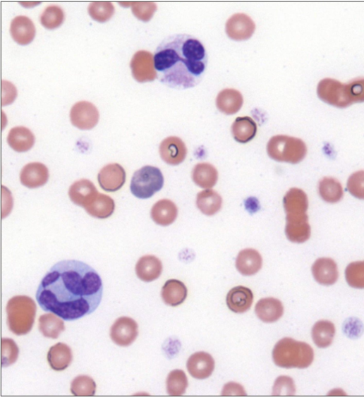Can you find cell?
Here are the masks:
<instances>
[{
	"mask_svg": "<svg viewBox=\"0 0 364 397\" xmlns=\"http://www.w3.org/2000/svg\"><path fill=\"white\" fill-rule=\"evenodd\" d=\"M99 193L95 185L87 179L75 181L68 190L71 201L84 209L93 202Z\"/></svg>",
	"mask_w": 364,
	"mask_h": 397,
	"instance_id": "cell-15",
	"label": "cell"
},
{
	"mask_svg": "<svg viewBox=\"0 0 364 397\" xmlns=\"http://www.w3.org/2000/svg\"><path fill=\"white\" fill-rule=\"evenodd\" d=\"M163 185L164 176L160 169L152 166H145L133 174L131 190L140 200H147L159 191Z\"/></svg>",
	"mask_w": 364,
	"mask_h": 397,
	"instance_id": "cell-7",
	"label": "cell"
},
{
	"mask_svg": "<svg viewBox=\"0 0 364 397\" xmlns=\"http://www.w3.org/2000/svg\"><path fill=\"white\" fill-rule=\"evenodd\" d=\"M64 12L57 6L47 7L40 17L41 24L47 30H55L59 28L64 21Z\"/></svg>",
	"mask_w": 364,
	"mask_h": 397,
	"instance_id": "cell-39",
	"label": "cell"
},
{
	"mask_svg": "<svg viewBox=\"0 0 364 397\" xmlns=\"http://www.w3.org/2000/svg\"><path fill=\"white\" fill-rule=\"evenodd\" d=\"M20 350L16 343L11 338L2 339V367H7L16 362Z\"/></svg>",
	"mask_w": 364,
	"mask_h": 397,
	"instance_id": "cell-42",
	"label": "cell"
},
{
	"mask_svg": "<svg viewBox=\"0 0 364 397\" xmlns=\"http://www.w3.org/2000/svg\"><path fill=\"white\" fill-rule=\"evenodd\" d=\"M131 68L133 78L139 83L151 82L157 78L154 56L149 51H137L131 61Z\"/></svg>",
	"mask_w": 364,
	"mask_h": 397,
	"instance_id": "cell-9",
	"label": "cell"
},
{
	"mask_svg": "<svg viewBox=\"0 0 364 397\" xmlns=\"http://www.w3.org/2000/svg\"><path fill=\"white\" fill-rule=\"evenodd\" d=\"M257 127L250 117H239L232 125L231 132L234 140L245 144L250 142L257 134Z\"/></svg>",
	"mask_w": 364,
	"mask_h": 397,
	"instance_id": "cell-32",
	"label": "cell"
},
{
	"mask_svg": "<svg viewBox=\"0 0 364 397\" xmlns=\"http://www.w3.org/2000/svg\"><path fill=\"white\" fill-rule=\"evenodd\" d=\"M262 266V258L260 254L253 249H245L241 251L236 261V269L244 276H252L257 274Z\"/></svg>",
	"mask_w": 364,
	"mask_h": 397,
	"instance_id": "cell-24",
	"label": "cell"
},
{
	"mask_svg": "<svg viewBox=\"0 0 364 397\" xmlns=\"http://www.w3.org/2000/svg\"><path fill=\"white\" fill-rule=\"evenodd\" d=\"M296 388L293 379L287 376H281L276 380L273 386L272 394L275 396L289 395L296 393Z\"/></svg>",
	"mask_w": 364,
	"mask_h": 397,
	"instance_id": "cell-45",
	"label": "cell"
},
{
	"mask_svg": "<svg viewBox=\"0 0 364 397\" xmlns=\"http://www.w3.org/2000/svg\"><path fill=\"white\" fill-rule=\"evenodd\" d=\"M307 194L301 189H290L284 198V206L287 214H303L308 209Z\"/></svg>",
	"mask_w": 364,
	"mask_h": 397,
	"instance_id": "cell-28",
	"label": "cell"
},
{
	"mask_svg": "<svg viewBox=\"0 0 364 397\" xmlns=\"http://www.w3.org/2000/svg\"><path fill=\"white\" fill-rule=\"evenodd\" d=\"M8 142L17 152H26L30 150L35 142V137L30 130L25 127L13 128L8 135Z\"/></svg>",
	"mask_w": 364,
	"mask_h": 397,
	"instance_id": "cell-29",
	"label": "cell"
},
{
	"mask_svg": "<svg viewBox=\"0 0 364 397\" xmlns=\"http://www.w3.org/2000/svg\"><path fill=\"white\" fill-rule=\"evenodd\" d=\"M138 336L137 322L129 317L118 319L111 329L112 341L121 347H128L136 340Z\"/></svg>",
	"mask_w": 364,
	"mask_h": 397,
	"instance_id": "cell-10",
	"label": "cell"
},
{
	"mask_svg": "<svg viewBox=\"0 0 364 397\" xmlns=\"http://www.w3.org/2000/svg\"><path fill=\"white\" fill-rule=\"evenodd\" d=\"M186 144L180 138L169 137L164 140L159 146V154L167 164L176 166L183 162L187 157Z\"/></svg>",
	"mask_w": 364,
	"mask_h": 397,
	"instance_id": "cell-13",
	"label": "cell"
},
{
	"mask_svg": "<svg viewBox=\"0 0 364 397\" xmlns=\"http://www.w3.org/2000/svg\"><path fill=\"white\" fill-rule=\"evenodd\" d=\"M47 360L52 369L58 372L63 371L72 362V350L66 344L59 343L49 349Z\"/></svg>",
	"mask_w": 364,
	"mask_h": 397,
	"instance_id": "cell-26",
	"label": "cell"
},
{
	"mask_svg": "<svg viewBox=\"0 0 364 397\" xmlns=\"http://www.w3.org/2000/svg\"><path fill=\"white\" fill-rule=\"evenodd\" d=\"M178 216L176 206L170 200H162L157 202L151 210L153 221L159 226H168L172 224Z\"/></svg>",
	"mask_w": 364,
	"mask_h": 397,
	"instance_id": "cell-27",
	"label": "cell"
},
{
	"mask_svg": "<svg viewBox=\"0 0 364 397\" xmlns=\"http://www.w3.org/2000/svg\"><path fill=\"white\" fill-rule=\"evenodd\" d=\"M98 181L100 186L107 192L119 190L126 181L124 168L119 164H111L104 166L99 173Z\"/></svg>",
	"mask_w": 364,
	"mask_h": 397,
	"instance_id": "cell-14",
	"label": "cell"
},
{
	"mask_svg": "<svg viewBox=\"0 0 364 397\" xmlns=\"http://www.w3.org/2000/svg\"><path fill=\"white\" fill-rule=\"evenodd\" d=\"M319 193L322 200L329 204H336L341 200L344 191L341 184L335 178L326 177L319 183Z\"/></svg>",
	"mask_w": 364,
	"mask_h": 397,
	"instance_id": "cell-35",
	"label": "cell"
},
{
	"mask_svg": "<svg viewBox=\"0 0 364 397\" xmlns=\"http://www.w3.org/2000/svg\"><path fill=\"white\" fill-rule=\"evenodd\" d=\"M135 272L140 280L145 282L153 281L162 274V262L153 255L143 256L136 264Z\"/></svg>",
	"mask_w": 364,
	"mask_h": 397,
	"instance_id": "cell-25",
	"label": "cell"
},
{
	"mask_svg": "<svg viewBox=\"0 0 364 397\" xmlns=\"http://www.w3.org/2000/svg\"><path fill=\"white\" fill-rule=\"evenodd\" d=\"M8 325L17 336L28 334L32 329L37 313V306L32 298L16 295L8 303Z\"/></svg>",
	"mask_w": 364,
	"mask_h": 397,
	"instance_id": "cell-5",
	"label": "cell"
},
{
	"mask_svg": "<svg viewBox=\"0 0 364 397\" xmlns=\"http://www.w3.org/2000/svg\"><path fill=\"white\" fill-rule=\"evenodd\" d=\"M345 276L350 286L364 289V261L350 263L346 268Z\"/></svg>",
	"mask_w": 364,
	"mask_h": 397,
	"instance_id": "cell-40",
	"label": "cell"
},
{
	"mask_svg": "<svg viewBox=\"0 0 364 397\" xmlns=\"http://www.w3.org/2000/svg\"><path fill=\"white\" fill-rule=\"evenodd\" d=\"M347 189L353 197L364 200V171H357L348 178Z\"/></svg>",
	"mask_w": 364,
	"mask_h": 397,
	"instance_id": "cell-43",
	"label": "cell"
},
{
	"mask_svg": "<svg viewBox=\"0 0 364 397\" xmlns=\"http://www.w3.org/2000/svg\"><path fill=\"white\" fill-rule=\"evenodd\" d=\"M91 18L97 22L104 23L109 21L115 13V8L111 3H93L87 8Z\"/></svg>",
	"mask_w": 364,
	"mask_h": 397,
	"instance_id": "cell-41",
	"label": "cell"
},
{
	"mask_svg": "<svg viewBox=\"0 0 364 397\" xmlns=\"http://www.w3.org/2000/svg\"><path fill=\"white\" fill-rule=\"evenodd\" d=\"M187 367L189 373L194 378L205 379L212 374L215 368V362L210 354L198 352L188 359Z\"/></svg>",
	"mask_w": 364,
	"mask_h": 397,
	"instance_id": "cell-16",
	"label": "cell"
},
{
	"mask_svg": "<svg viewBox=\"0 0 364 397\" xmlns=\"http://www.w3.org/2000/svg\"><path fill=\"white\" fill-rule=\"evenodd\" d=\"M318 94L324 102L338 107L364 102V80L342 85L338 81L325 79L318 86Z\"/></svg>",
	"mask_w": 364,
	"mask_h": 397,
	"instance_id": "cell-4",
	"label": "cell"
},
{
	"mask_svg": "<svg viewBox=\"0 0 364 397\" xmlns=\"http://www.w3.org/2000/svg\"><path fill=\"white\" fill-rule=\"evenodd\" d=\"M286 234L288 239L294 243H304L311 236V228L308 216L303 214H287Z\"/></svg>",
	"mask_w": 364,
	"mask_h": 397,
	"instance_id": "cell-11",
	"label": "cell"
},
{
	"mask_svg": "<svg viewBox=\"0 0 364 397\" xmlns=\"http://www.w3.org/2000/svg\"><path fill=\"white\" fill-rule=\"evenodd\" d=\"M11 34L13 40L18 44L28 45L35 39V26L29 18L18 16L11 23Z\"/></svg>",
	"mask_w": 364,
	"mask_h": 397,
	"instance_id": "cell-22",
	"label": "cell"
},
{
	"mask_svg": "<svg viewBox=\"0 0 364 397\" xmlns=\"http://www.w3.org/2000/svg\"><path fill=\"white\" fill-rule=\"evenodd\" d=\"M336 329L334 324L326 320L317 322L312 330V337L315 344L320 348L329 347L334 338Z\"/></svg>",
	"mask_w": 364,
	"mask_h": 397,
	"instance_id": "cell-33",
	"label": "cell"
},
{
	"mask_svg": "<svg viewBox=\"0 0 364 397\" xmlns=\"http://www.w3.org/2000/svg\"><path fill=\"white\" fill-rule=\"evenodd\" d=\"M197 206L202 214L212 216L221 210L222 198L215 190L207 189L198 193Z\"/></svg>",
	"mask_w": 364,
	"mask_h": 397,
	"instance_id": "cell-30",
	"label": "cell"
},
{
	"mask_svg": "<svg viewBox=\"0 0 364 397\" xmlns=\"http://www.w3.org/2000/svg\"><path fill=\"white\" fill-rule=\"evenodd\" d=\"M267 152L273 160L296 164L305 159L307 147L301 139L286 135H277L269 140Z\"/></svg>",
	"mask_w": 364,
	"mask_h": 397,
	"instance_id": "cell-6",
	"label": "cell"
},
{
	"mask_svg": "<svg viewBox=\"0 0 364 397\" xmlns=\"http://www.w3.org/2000/svg\"><path fill=\"white\" fill-rule=\"evenodd\" d=\"M243 97L242 94L235 89H224L217 97V107L226 115H234L243 106Z\"/></svg>",
	"mask_w": 364,
	"mask_h": 397,
	"instance_id": "cell-23",
	"label": "cell"
},
{
	"mask_svg": "<svg viewBox=\"0 0 364 397\" xmlns=\"http://www.w3.org/2000/svg\"><path fill=\"white\" fill-rule=\"evenodd\" d=\"M99 118L97 108L93 104L87 102L75 104L70 113L72 125L82 130H89L95 128Z\"/></svg>",
	"mask_w": 364,
	"mask_h": 397,
	"instance_id": "cell-8",
	"label": "cell"
},
{
	"mask_svg": "<svg viewBox=\"0 0 364 397\" xmlns=\"http://www.w3.org/2000/svg\"><path fill=\"white\" fill-rule=\"evenodd\" d=\"M71 391L75 396H92L96 394L97 384L90 377L80 375L72 381Z\"/></svg>",
	"mask_w": 364,
	"mask_h": 397,
	"instance_id": "cell-38",
	"label": "cell"
},
{
	"mask_svg": "<svg viewBox=\"0 0 364 397\" xmlns=\"http://www.w3.org/2000/svg\"><path fill=\"white\" fill-rule=\"evenodd\" d=\"M255 30L254 22L249 16L243 13L233 15L226 25V35L235 41H245L250 39Z\"/></svg>",
	"mask_w": 364,
	"mask_h": 397,
	"instance_id": "cell-12",
	"label": "cell"
},
{
	"mask_svg": "<svg viewBox=\"0 0 364 397\" xmlns=\"http://www.w3.org/2000/svg\"><path fill=\"white\" fill-rule=\"evenodd\" d=\"M253 303L252 291L243 286H238L229 291L226 296V305L229 309L236 314L248 312Z\"/></svg>",
	"mask_w": 364,
	"mask_h": 397,
	"instance_id": "cell-17",
	"label": "cell"
},
{
	"mask_svg": "<svg viewBox=\"0 0 364 397\" xmlns=\"http://www.w3.org/2000/svg\"><path fill=\"white\" fill-rule=\"evenodd\" d=\"M188 293V288L183 282L177 279H169L162 287L161 295L166 305L176 307L185 303Z\"/></svg>",
	"mask_w": 364,
	"mask_h": 397,
	"instance_id": "cell-21",
	"label": "cell"
},
{
	"mask_svg": "<svg viewBox=\"0 0 364 397\" xmlns=\"http://www.w3.org/2000/svg\"><path fill=\"white\" fill-rule=\"evenodd\" d=\"M132 12L140 20L147 23L157 11V5L154 3H131Z\"/></svg>",
	"mask_w": 364,
	"mask_h": 397,
	"instance_id": "cell-44",
	"label": "cell"
},
{
	"mask_svg": "<svg viewBox=\"0 0 364 397\" xmlns=\"http://www.w3.org/2000/svg\"><path fill=\"white\" fill-rule=\"evenodd\" d=\"M312 272L315 279L322 285L334 284L339 278L336 263L331 258H320L314 263Z\"/></svg>",
	"mask_w": 364,
	"mask_h": 397,
	"instance_id": "cell-20",
	"label": "cell"
},
{
	"mask_svg": "<svg viewBox=\"0 0 364 397\" xmlns=\"http://www.w3.org/2000/svg\"><path fill=\"white\" fill-rule=\"evenodd\" d=\"M115 208V202L111 197L99 193L93 202L85 207V210L90 216L106 219L113 215Z\"/></svg>",
	"mask_w": 364,
	"mask_h": 397,
	"instance_id": "cell-31",
	"label": "cell"
},
{
	"mask_svg": "<svg viewBox=\"0 0 364 397\" xmlns=\"http://www.w3.org/2000/svg\"><path fill=\"white\" fill-rule=\"evenodd\" d=\"M219 173L217 169L208 163H200L195 166L193 171L194 182L201 188L210 189L218 181Z\"/></svg>",
	"mask_w": 364,
	"mask_h": 397,
	"instance_id": "cell-34",
	"label": "cell"
},
{
	"mask_svg": "<svg viewBox=\"0 0 364 397\" xmlns=\"http://www.w3.org/2000/svg\"><path fill=\"white\" fill-rule=\"evenodd\" d=\"M39 329L44 337L56 339L65 331V326L61 318L50 313L40 317Z\"/></svg>",
	"mask_w": 364,
	"mask_h": 397,
	"instance_id": "cell-36",
	"label": "cell"
},
{
	"mask_svg": "<svg viewBox=\"0 0 364 397\" xmlns=\"http://www.w3.org/2000/svg\"><path fill=\"white\" fill-rule=\"evenodd\" d=\"M154 61L162 83L183 90L200 83L206 70L207 56L204 45L195 37L175 35L159 45Z\"/></svg>",
	"mask_w": 364,
	"mask_h": 397,
	"instance_id": "cell-2",
	"label": "cell"
},
{
	"mask_svg": "<svg viewBox=\"0 0 364 397\" xmlns=\"http://www.w3.org/2000/svg\"><path fill=\"white\" fill-rule=\"evenodd\" d=\"M314 358V350L309 344L291 338H283L272 350L273 361L282 368H308L313 362Z\"/></svg>",
	"mask_w": 364,
	"mask_h": 397,
	"instance_id": "cell-3",
	"label": "cell"
},
{
	"mask_svg": "<svg viewBox=\"0 0 364 397\" xmlns=\"http://www.w3.org/2000/svg\"><path fill=\"white\" fill-rule=\"evenodd\" d=\"M49 178L48 168L40 162L27 164L21 171V183L29 188H37L45 185Z\"/></svg>",
	"mask_w": 364,
	"mask_h": 397,
	"instance_id": "cell-18",
	"label": "cell"
},
{
	"mask_svg": "<svg viewBox=\"0 0 364 397\" xmlns=\"http://www.w3.org/2000/svg\"><path fill=\"white\" fill-rule=\"evenodd\" d=\"M188 379L183 370L171 371L166 379V391L170 396L183 395L188 386Z\"/></svg>",
	"mask_w": 364,
	"mask_h": 397,
	"instance_id": "cell-37",
	"label": "cell"
},
{
	"mask_svg": "<svg viewBox=\"0 0 364 397\" xmlns=\"http://www.w3.org/2000/svg\"><path fill=\"white\" fill-rule=\"evenodd\" d=\"M103 290L102 278L95 269L80 261L63 260L44 276L36 299L44 312L73 322L97 310Z\"/></svg>",
	"mask_w": 364,
	"mask_h": 397,
	"instance_id": "cell-1",
	"label": "cell"
},
{
	"mask_svg": "<svg viewBox=\"0 0 364 397\" xmlns=\"http://www.w3.org/2000/svg\"><path fill=\"white\" fill-rule=\"evenodd\" d=\"M255 312L262 322L271 324L278 322L284 316V307L275 298H265L256 304Z\"/></svg>",
	"mask_w": 364,
	"mask_h": 397,
	"instance_id": "cell-19",
	"label": "cell"
},
{
	"mask_svg": "<svg viewBox=\"0 0 364 397\" xmlns=\"http://www.w3.org/2000/svg\"><path fill=\"white\" fill-rule=\"evenodd\" d=\"M222 395L230 396V395H239L245 396L247 395L243 387L237 383L229 382L226 384L222 391Z\"/></svg>",
	"mask_w": 364,
	"mask_h": 397,
	"instance_id": "cell-46",
	"label": "cell"
}]
</instances>
